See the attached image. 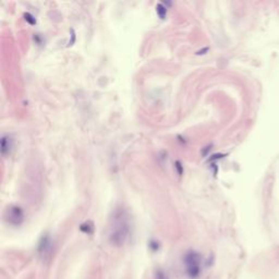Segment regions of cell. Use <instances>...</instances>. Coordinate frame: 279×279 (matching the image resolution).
Wrapping results in <instances>:
<instances>
[{"label":"cell","mask_w":279,"mask_h":279,"mask_svg":"<svg viewBox=\"0 0 279 279\" xmlns=\"http://www.w3.org/2000/svg\"><path fill=\"white\" fill-rule=\"evenodd\" d=\"M185 273L191 279L199 278L202 273V257L196 251H189L183 257Z\"/></svg>","instance_id":"6da1fadb"},{"label":"cell","mask_w":279,"mask_h":279,"mask_svg":"<svg viewBox=\"0 0 279 279\" xmlns=\"http://www.w3.org/2000/svg\"><path fill=\"white\" fill-rule=\"evenodd\" d=\"M7 219L10 224L12 225H20L21 222L23 221V212L20 207L17 206H11V207L8 208L7 211Z\"/></svg>","instance_id":"3957f363"},{"label":"cell","mask_w":279,"mask_h":279,"mask_svg":"<svg viewBox=\"0 0 279 279\" xmlns=\"http://www.w3.org/2000/svg\"><path fill=\"white\" fill-rule=\"evenodd\" d=\"M38 251L44 254L48 253L49 251H50V241H49V239L47 237H44L43 239H42V242H40V244H39Z\"/></svg>","instance_id":"5b68a950"},{"label":"cell","mask_w":279,"mask_h":279,"mask_svg":"<svg viewBox=\"0 0 279 279\" xmlns=\"http://www.w3.org/2000/svg\"><path fill=\"white\" fill-rule=\"evenodd\" d=\"M12 147V140L9 135H3L1 137V152L5 155L7 152H9Z\"/></svg>","instance_id":"277c9868"},{"label":"cell","mask_w":279,"mask_h":279,"mask_svg":"<svg viewBox=\"0 0 279 279\" xmlns=\"http://www.w3.org/2000/svg\"><path fill=\"white\" fill-rule=\"evenodd\" d=\"M129 234V224L127 222L125 218L120 215L119 219L116 220L111 228V232L109 236L110 242L114 245H121L124 243L127 237Z\"/></svg>","instance_id":"7a4b0ae2"}]
</instances>
